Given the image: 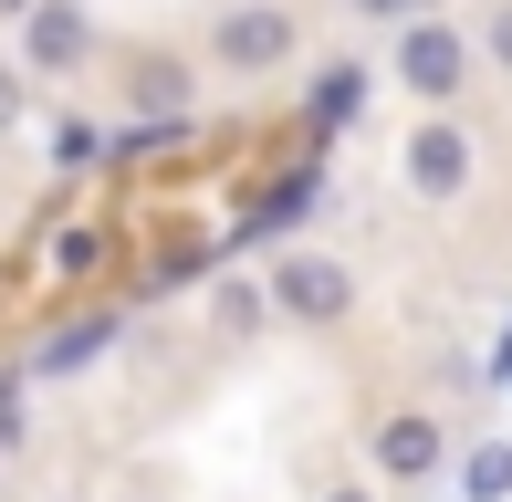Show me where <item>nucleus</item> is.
<instances>
[{
	"mask_svg": "<svg viewBox=\"0 0 512 502\" xmlns=\"http://www.w3.org/2000/svg\"><path fill=\"white\" fill-rule=\"evenodd\" d=\"M324 502H377V492H366V482H335V492H324Z\"/></svg>",
	"mask_w": 512,
	"mask_h": 502,
	"instance_id": "f3484780",
	"label": "nucleus"
},
{
	"mask_svg": "<svg viewBox=\"0 0 512 502\" xmlns=\"http://www.w3.org/2000/svg\"><path fill=\"white\" fill-rule=\"evenodd\" d=\"M460 502H512V440H471L460 450Z\"/></svg>",
	"mask_w": 512,
	"mask_h": 502,
	"instance_id": "9d476101",
	"label": "nucleus"
},
{
	"mask_svg": "<svg viewBox=\"0 0 512 502\" xmlns=\"http://www.w3.org/2000/svg\"><path fill=\"white\" fill-rule=\"evenodd\" d=\"M345 11H356V21H387V32H398V21H418L429 0H345Z\"/></svg>",
	"mask_w": 512,
	"mask_h": 502,
	"instance_id": "dca6fc26",
	"label": "nucleus"
},
{
	"mask_svg": "<svg viewBox=\"0 0 512 502\" xmlns=\"http://www.w3.org/2000/svg\"><path fill=\"white\" fill-rule=\"evenodd\" d=\"M366 471H377L387 492H429L439 471H450V419H439V408H377Z\"/></svg>",
	"mask_w": 512,
	"mask_h": 502,
	"instance_id": "423d86ee",
	"label": "nucleus"
},
{
	"mask_svg": "<svg viewBox=\"0 0 512 502\" xmlns=\"http://www.w3.org/2000/svg\"><path fill=\"white\" fill-rule=\"evenodd\" d=\"M42 262H53V283H95V272L115 262V231L105 220H63V231L42 241Z\"/></svg>",
	"mask_w": 512,
	"mask_h": 502,
	"instance_id": "1a4fd4ad",
	"label": "nucleus"
},
{
	"mask_svg": "<svg viewBox=\"0 0 512 502\" xmlns=\"http://www.w3.org/2000/svg\"><path fill=\"white\" fill-rule=\"evenodd\" d=\"M377 84L418 95V116H450V105L471 95V32H460V21H439V11L398 21V42H387V74H377Z\"/></svg>",
	"mask_w": 512,
	"mask_h": 502,
	"instance_id": "7ed1b4c3",
	"label": "nucleus"
},
{
	"mask_svg": "<svg viewBox=\"0 0 512 502\" xmlns=\"http://www.w3.org/2000/svg\"><path fill=\"white\" fill-rule=\"evenodd\" d=\"M115 335H126V314H63V325L21 356V377H32V387H42V377H84V367H105V356H115Z\"/></svg>",
	"mask_w": 512,
	"mask_h": 502,
	"instance_id": "0eeeda50",
	"label": "nucleus"
},
{
	"mask_svg": "<svg viewBox=\"0 0 512 502\" xmlns=\"http://www.w3.org/2000/svg\"><path fill=\"white\" fill-rule=\"evenodd\" d=\"M21 116H32V84H21V74H11V53H0V136H11Z\"/></svg>",
	"mask_w": 512,
	"mask_h": 502,
	"instance_id": "2eb2a0df",
	"label": "nucleus"
},
{
	"mask_svg": "<svg viewBox=\"0 0 512 502\" xmlns=\"http://www.w3.org/2000/svg\"><path fill=\"white\" fill-rule=\"evenodd\" d=\"M95 63V0H32L11 21V74L21 84H63Z\"/></svg>",
	"mask_w": 512,
	"mask_h": 502,
	"instance_id": "20e7f679",
	"label": "nucleus"
},
{
	"mask_svg": "<svg viewBox=\"0 0 512 502\" xmlns=\"http://www.w3.org/2000/svg\"><path fill=\"white\" fill-rule=\"evenodd\" d=\"M304 53V11L293 0H220L209 11V74L220 84H272Z\"/></svg>",
	"mask_w": 512,
	"mask_h": 502,
	"instance_id": "f257e3e1",
	"label": "nucleus"
},
{
	"mask_svg": "<svg viewBox=\"0 0 512 502\" xmlns=\"http://www.w3.org/2000/svg\"><path fill=\"white\" fill-rule=\"evenodd\" d=\"M502 398H512V377H502Z\"/></svg>",
	"mask_w": 512,
	"mask_h": 502,
	"instance_id": "6ab92c4d",
	"label": "nucleus"
},
{
	"mask_svg": "<svg viewBox=\"0 0 512 502\" xmlns=\"http://www.w3.org/2000/svg\"><path fill=\"white\" fill-rule=\"evenodd\" d=\"M95 157H115V136H105V126H84V116H74V126H53V178H84Z\"/></svg>",
	"mask_w": 512,
	"mask_h": 502,
	"instance_id": "f8f14e48",
	"label": "nucleus"
},
{
	"mask_svg": "<svg viewBox=\"0 0 512 502\" xmlns=\"http://www.w3.org/2000/svg\"><path fill=\"white\" fill-rule=\"evenodd\" d=\"M11 450H32V377L0 367V461H11Z\"/></svg>",
	"mask_w": 512,
	"mask_h": 502,
	"instance_id": "ddd939ff",
	"label": "nucleus"
},
{
	"mask_svg": "<svg viewBox=\"0 0 512 502\" xmlns=\"http://www.w3.org/2000/svg\"><path fill=\"white\" fill-rule=\"evenodd\" d=\"M398 178H408V199H429V210H460L471 178H481V136L460 116H418L408 147H398Z\"/></svg>",
	"mask_w": 512,
	"mask_h": 502,
	"instance_id": "39448f33",
	"label": "nucleus"
},
{
	"mask_svg": "<svg viewBox=\"0 0 512 502\" xmlns=\"http://www.w3.org/2000/svg\"><path fill=\"white\" fill-rule=\"evenodd\" d=\"M366 105H377V63H324L314 95H304V126H314V136H335V126H356Z\"/></svg>",
	"mask_w": 512,
	"mask_h": 502,
	"instance_id": "6e6552de",
	"label": "nucleus"
},
{
	"mask_svg": "<svg viewBox=\"0 0 512 502\" xmlns=\"http://www.w3.org/2000/svg\"><path fill=\"white\" fill-rule=\"evenodd\" d=\"M209 314H220V335H251V325H262V283H251V272H220V293H209Z\"/></svg>",
	"mask_w": 512,
	"mask_h": 502,
	"instance_id": "9b49d317",
	"label": "nucleus"
},
{
	"mask_svg": "<svg viewBox=\"0 0 512 502\" xmlns=\"http://www.w3.org/2000/svg\"><path fill=\"white\" fill-rule=\"evenodd\" d=\"M21 11H32V0H0V32H11V21H21Z\"/></svg>",
	"mask_w": 512,
	"mask_h": 502,
	"instance_id": "a211bd4d",
	"label": "nucleus"
},
{
	"mask_svg": "<svg viewBox=\"0 0 512 502\" xmlns=\"http://www.w3.org/2000/svg\"><path fill=\"white\" fill-rule=\"evenodd\" d=\"M471 63H492V74L512 84V0H492V11H481V32H471Z\"/></svg>",
	"mask_w": 512,
	"mask_h": 502,
	"instance_id": "4468645a",
	"label": "nucleus"
},
{
	"mask_svg": "<svg viewBox=\"0 0 512 502\" xmlns=\"http://www.w3.org/2000/svg\"><path fill=\"white\" fill-rule=\"evenodd\" d=\"M262 304L283 314V325L324 335V325H345V314H356V262H345V251H324V241H283V251L262 262Z\"/></svg>",
	"mask_w": 512,
	"mask_h": 502,
	"instance_id": "f03ea898",
	"label": "nucleus"
}]
</instances>
